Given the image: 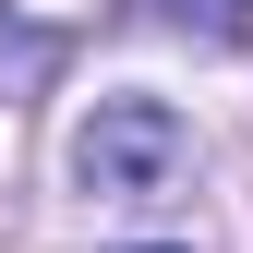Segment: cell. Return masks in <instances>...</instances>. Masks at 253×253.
<instances>
[{
    "label": "cell",
    "instance_id": "obj_1",
    "mask_svg": "<svg viewBox=\"0 0 253 253\" xmlns=\"http://www.w3.org/2000/svg\"><path fill=\"white\" fill-rule=\"evenodd\" d=\"M181 169H193V121L169 97H97L84 133H73V181L97 205H169Z\"/></svg>",
    "mask_w": 253,
    "mask_h": 253
},
{
    "label": "cell",
    "instance_id": "obj_2",
    "mask_svg": "<svg viewBox=\"0 0 253 253\" xmlns=\"http://www.w3.org/2000/svg\"><path fill=\"white\" fill-rule=\"evenodd\" d=\"M157 12H169L193 48H241L253 37V0H157Z\"/></svg>",
    "mask_w": 253,
    "mask_h": 253
},
{
    "label": "cell",
    "instance_id": "obj_3",
    "mask_svg": "<svg viewBox=\"0 0 253 253\" xmlns=\"http://www.w3.org/2000/svg\"><path fill=\"white\" fill-rule=\"evenodd\" d=\"M145 253H181V241H145Z\"/></svg>",
    "mask_w": 253,
    "mask_h": 253
}]
</instances>
